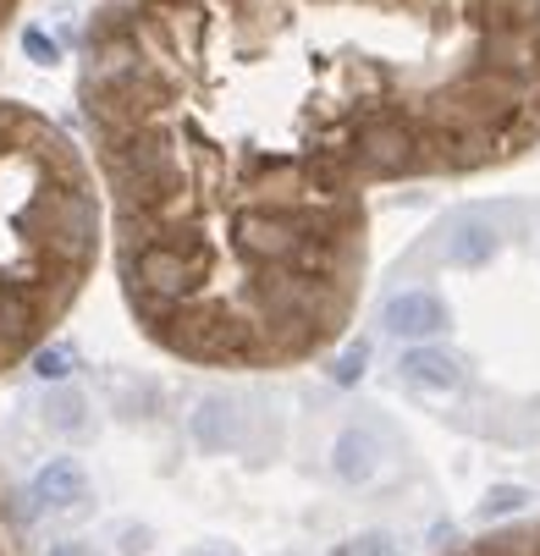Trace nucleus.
Wrapping results in <instances>:
<instances>
[{
    "mask_svg": "<svg viewBox=\"0 0 540 556\" xmlns=\"http://www.w3.org/2000/svg\"><path fill=\"white\" fill-rule=\"evenodd\" d=\"M337 556H398V545L386 540V534H364V540H348Z\"/></svg>",
    "mask_w": 540,
    "mask_h": 556,
    "instance_id": "423d86ee",
    "label": "nucleus"
},
{
    "mask_svg": "<svg viewBox=\"0 0 540 556\" xmlns=\"http://www.w3.org/2000/svg\"><path fill=\"white\" fill-rule=\"evenodd\" d=\"M193 556H226V551H193Z\"/></svg>",
    "mask_w": 540,
    "mask_h": 556,
    "instance_id": "9d476101",
    "label": "nucleus"
},
{
    "mask_svg": "<svg viewBox=\"0 0 540 556\" xmlns=\"http://www.w3.org/2000/svg\"><path fill=\"white\" fill-rule=\"evenodd\" d=\"M17 7H23V0H0V34H7V28H12V17H17Z\"/></svg>",
    "mask_w": 540,
    "mask_h": 556,
    "instance_id": "6e6552de",
    "label": "nucleus"
},
{
    "mask_svg": "<svg viewBox=\"0 0 540 556\" xmlns=\"http://www.w3.org/2000/svg\"><path fill=\"white\" fill-rule=\"evenodd\" d=\"M447 556H540V518H524V523H502L491 534H475L452 545Z\"/></svg>",
    "mask_w": 540,
    "mask_h": 556,
    "instance_id": "20e7f679",
    "label": "nucleus"
},
{
    "mask_svg": "<svg viewBox=\"0 0 540 556\" xmlns=\"http://www.w3.org/2000/svg\"><path fill=\"white\" fill-rule=\"evenodd\" d=\"M105 260V204L84 143L0 94V375L50 348Z\"/></svg>",
    "mask_w": 540,
    "mask_h": 556,
    "instance_id": "f03ea898",
    "label": "nucleus"
},
{
    "mask_svg": "<svg viewBox=\"0 0 540 556\" xmlns=\"http://www.w3.org/2000/svg\"><path fill=\"white\" fill-rule=\"evenodd\" d=\"M50 556H89V551H84V545H55Z\"/></svg>",
    "mask_w": 540,
    "mask_h": 556,
    "instance_id": "1a4fd4ad",
    "label": "nucleus"
},
{
    "mask_svg": "<svg viewBox=\"0 0 540 556\" xmlns=\"http://www.w3.org/2000/svg\"><path fill=\"white\" fill-rule=\"evenodd\" d=\"M77 116L143 342L298 369L359 320L375 193L540 154V0H105Z\"/></svg>",
    "mask_w": 540,
    "mask_h": 556,
    "instance_id": "f257e3e1",
    "label": "nucleus"
},
{
    "mask_svg": "<svg viewBox=\"0 0 540 556\" xmlns=\"http://www.w3.org/2000/svg\"><path fill=\"white\" fill-rule=\"evenodd\" d=\"M0 556H17V545H12V523H7V513H0Z\"/></svg>",
    "mask_w": 540,
    "mask_h": 556,
    "instance_id": "0eeeda50",
    "label": "nucleus"
},
{
    "mask_svg": "<svg viewBox=\"0 0 540 556\" xmlns=\"http://www.w3.org/2000/svg\"><path fill=\"white\" fill-rule=\"evenodd\" d=\"M84 491H89V480H84V468H77L72 457H55L39 480H34V496L50 502V507H66L72 496H84Z\"/></svg>",
    "mask_w": 540,
    "mask_h": 556,
    "instance_id": "39448f33",
    "label": "nucleus"
},
{
    "mask_svg": "<svg viewBox=\"0 0 540 556\" xmlns=\"http://www.w3.org/2000/svg\"><path fill=\"white\" fill-rule=\"evenodd\" d=\"M386 326H392L398 337H409V342H425V337H436L447 326V303L430 287H414V292L386 303Z\"/></svg>",
    "mask_w": 540,
    "mask_h": 556,
    "instance_id": "7ed1b4c3",
    "label": "nucleus"
}]
</instances>
